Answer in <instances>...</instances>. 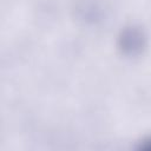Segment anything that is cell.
Instances as JSON below:
<instances>
[{
    "label": "cell",
    "instance_id": "obj_1",
    "mask_svg": "<svg viewBox=\"0 0 151 151\" xmlns=\"http://www.w3.org/2000/svg\"><path fill=\"white\" fill-rule=\"evenodd\" d=\"M117 47L122 55L126 58L140 57L147 47V34L137 24L124 26L117 37Z\"/></svg>",
    "mask_w": 151,
    "mask_h": 151
},
{
    "label": "cell",
    "instance_id": "obj_2",
    "mask_svg": "<svg viewBox=\"0 0 151 151\" xmlns=\"http://www.w3.org/2000/svg\"><path fill=\"white\" fill-rule=\"evenodd\" d=\"M137 149L140 150V151H151V134L143 138L138 145H137Z\"/></svg>",
    "mask_w": 151,
    "mask_h": 151
}]
</instances>
